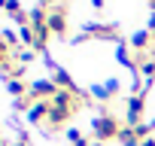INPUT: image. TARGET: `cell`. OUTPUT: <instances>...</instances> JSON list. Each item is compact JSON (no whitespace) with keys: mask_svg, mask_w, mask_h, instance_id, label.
<instances>
[{"mask_svg":"<svg viewBox=\"0 0 155 146\" xmlns=\"http://www.w3.org/2000/svg\"><path fill=\"white\" fill-rule=\"evenodd\" d=\"M122 128H125V122H122V119H116L107 107H104V113H97V116L91 119V134H94V140H101V143L119 140Z\"/></svg>","mask_w":155,"mask_h":146,"instance_id":"6da1fadb","label":"cell"},{"mask_svg":"<svg viewBox=\"0 0 155 146\" xmlns=\"http://www.w3.org/2000/svg\"><path fill=\"white\" fill-rule=\"evenodd\" d=\"M76 40H113V43H119L122 37H119V28L116 25H110V22H91V25H85L79 31Z\"/></svg>","mask_w":155,"mask_h":146,"instance_id":"7a4b0ae2","label":"cell"},{"mask_svg":"<svg viewBox=\"0 0 155 146\" xmlns=\"http://www.w3.org/2000/svg\"><path fill=\"white\" fill-rule=\"evenodd\" d=\"M58 91H61V88H58V82H55L52 76H40V79L31 82V91H28V95H31V101L37 104V101H52Z\"/></svg>","mask_w":155,"mask_h":146,"instance_id":"3957f363","label":"cell"},{"mask_svg":"<svg viewBox=\"0 0 155 146\" xmlns=\"http://www.w3.org/2000/svg\"><path fill=\"white\" fill-rule=\"evenodd\" d=\"M146 116V95H131L128 98V107H125V125H146L143 122Z\"/></svg>","mask_w":155,"mask_h":146,"instance_id":"277c9868","label":"cell"},{"mask_svg":"<svg viewBox=\"0 0 155 146\" xmlns=\"http://www.w3.org/2000/svg\"><path fill=\"white\" fill-rule=\"evenodd\" d=\"M152 137V125H125L122 134H119V143L122 146H143V140Z\"/></svg>","mask_w":155,"mask_h":146,"instance_id":"5b68a950","label":"cell"},{"mask_svg":"<svg viewBox=\"0 0 155 146\" xmlns=\"http://www.w3.org/2000/svg\"><path fill=\"white\" fill-rule=\"evenodd\" d=\"M67 28H70V25H67V9H64L61 3L52 6V9H49V31H52V37H61V40H64V37H67Z\"/></svg>","mask_w":155,"mask_h":146,"instance_id":"8992f818","label":"cell"},{"mask_svg":"<svg viewBox=\"0 0 155 146\" xmlns=\"http://www.w3.org/2000/svg\"><path fill=\"white\" fill-rule=\"evenodd\" d=\"M119 91H122V82H119L116 76L107 79L104 85H91V88H88V95L97 98V101H113V98H119Z\"/></svg>","mask_w":155,"mask_h":146,"instance_id":"52a82bcc","label":"cell"},{"mask_svg":"<svg viewBox=\"0 0 155 146\" xmlns=\"http://www.w3.org/2000/svg\"><path fill=\"white\" fill-rule=\"evenodd\" d=\"M73 116H76V110H73V107H52V113H49V122H46V125H49V131H61Z\"/></svg>","mask_w":155,"mask_h":146,"instance_id":"ba28073f","label":"cell"},{"mask_svg":"<svg viewBox=\"0 0 155 146\" xmlns=\"http://www.w3.org/2000/svg\"><path fill=\"white\" fill-rule=\"evenodd\" d=\"M128 46H131V52H137V55H149L155 43H152V34H149V31H137V34L128 37Z\"/></svg>","mask_w":155,"mask_h":146,"instance_id":"9c48e42d","label":"cell"},{"mask_svg":"<svg viewBox=\"0 0 155 146\" xmlns=\"http://www.w3.org/2000/svg\"><path fill=\"white\" fill-rule=\"evenodd\" d=\"M49 113H52V101H37V104L28 110V122H31V125H40V122L46 125V122H49Z\"/></svg>","mask_w":155,"mask_h":146,"instance_id":"30bf717a","label":"cell"},{"mask_svg":"<svg viewBox=\"0 0 155 146\" xmlns=\"http://www.w3.org/2000/svg\"><path fill=\"white\" fill-rule=\"evenodd\" d=\"M137 61H140V76H143L146 82H152V79H155V58H152V55H140Z\"/></svg>","mask_w":155,"mask_h":146,"instance_id":"8fae6325","label":"cell"},{"mask_svg":"<svg viewBox=\"0 0 155 146\" xmlns=\"http://www.w3.org/2000/svg\"><path fill=\"white\" fill-rule=\"evenodd\" d=\"M67 140H70V146H91V143H94V140H88L79 128H70V131H67Z\"/></svg>","mask_w":155,"mask_h":146,"instance_id":"7c38bea8","label":"cell"},{"mask_svg":"<svg viewBox=\"0 0 155 146\" xmlns=\"http://www.w3.org/2000/svg\"><path fill=\"white\" fill-rule=\"evenodd\" d=\"M12 61H15V52H12L3 40H0V70H3L6 64H12Z\"/></svg>","mask_w":155,"mask_h":146,"instance_id":"4fadbf2b","label":"cell"},{"mask_svg":"<svg viewBox=\"0 0 155 146\" xmlns=\"http://www.w3.org/2000/svg\"><path fill=\"white\" fill-rule=\"evenodd\" d=\"M9 146H31V137H28L25 131H18V134H15V140H12Z\"/></svg>","mask_w":155,"mask_h":146,"instance_id":"5bb4252c","label":"cell"},{"mask_svg":"<svg viewBox=\"0 0 155 146\" xmlns=\"http://www.w3.org/2000/svg\"><path fill=\"white\" fill-rule=\"evenodd\" d=\"M40 6H46V9H52V6H58V0H37Z\"/></svg>","mask_w":155,"mask_h":146,"instance_id":"9a60e30c","label":"cell"},{"mask_svg":"<svg viewBox=\"0 0 155 146\" xmlns=\"http://www.w3.org/2000/svg\"><path fill=\"white\" fill-rule=\"evenodd\" d=\"M149 34H152V43H155V15L149 18Z\"/></svg>","mask_w":155,"mask_h":146,"instance_id":"2e32d148","label":"cell"},{"mask_svg":"<svg viewBox=\"0 0 155 146\" xmlns=\"http://www.w3.org/2000/svg\"><path fill=\"white\" fill-rule=\"evenodd\" d=\"M91 6H94V9H104V6H107V0H91Z\"/></svg>","mask_w":155,"mask_h":146,"instance_id":"e0dca14e","label":"cell"},{"mask_svg":"<svg viewBox=\"0 0 155 146\" xmlns=\"http://www.w3.org/2000/svg\"><path fill=\"white\" fill-rule=\"evenodd\" d=\"M143 146H155V137H146V140H143Z\"/></svg>","mask_w":155,"mask_h":146,"instance_id":"ac0fdd59","label":"cell"},{"mask_svg":"<svg viewBox=\"0 0 155 146\" xmlns=\"http://www.w3.org/2000/svg\"><path fill=\"white\" fill-rule=\"evenodd\" d=\"M0 146H9V140H6V137H3V134H0Z\"/></svg>","mask_w":155,"mask_h":146,"instance_id":"d6986e66","label":"cell"},{"mask_svg":"<svg viewBox=\"0 0 155 146\" xmlns=\"http://www.w3.org/2000/svg\"><path fill=\"white\" fill-rule=\"evenodd\" d=\"M149 6H152V15H155V0H149Z\"/></svg>","mask_w":155,"mask_h":146,"instance_id":"ffe728a7","label":"cell"},{"mask_svg":"<svg viewBox=\"0 0 155 146\" xmlns=\"http://www.w3.org/2000/svg\"><path fill=\"white\" fill-rule=\"evenodd\" d=\"M91 146H107V143H101V140H94V143H91Z\"/></svg>","mask_w":155,"mask_h":146,"instance_id":"44dd1931","label":"cell"},{"mask_svg":"<svg viewBox=\"0 0 155 146\" xmlns=\"http://www.w3.org/2000/svg\"><path fill=\"white\" fill-rule=\"evenodd\" d=\"M149 55H152V58H155V46H152V52H149Z\"/></svg>","mask_w":155,"mask_h":146,"instance_id":"7402d4cb","label":"cell"}]
</instances>
